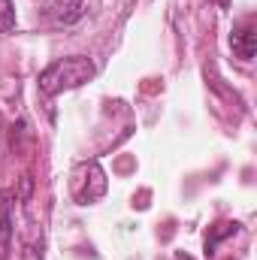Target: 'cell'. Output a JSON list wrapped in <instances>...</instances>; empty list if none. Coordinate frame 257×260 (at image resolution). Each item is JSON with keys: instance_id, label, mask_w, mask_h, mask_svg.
I'll list each match as a JSON object with an SVG mask.
<instances>
[{"instance_id": "5b68a950", "label": "cell", "mask_w": 257, "mask_h": 260, "mask_svg": "<svg viewBox=\"0 0 257 260\" xmlns=\"http://www.w3.org/2000/svg\"><path fill=\"white\" fill-rule=\"evenodd\" d=\"M12 245V215H9V200H0V260H6Z\"/></svg>"}, {"instance_id": "52a82bcc", "label": "cell", "mask_w": 257, "mask_h": 260, "mask_svg": "<svg viewBox=\"0 0 257 260\" xmlns=\"http://www.w3.org/2000/svg\"><path fill=\"white\" fill-rule=\"evenodd\" d=\"M230 233H236V224H218V227L212 230V236L206 239V251H215V245H218L224 236H230Z\"/></svg>"}, {"instance_id": "6da1fadb", "label": "cell", "mask_w": 257, "mask_h": 260, "mask_svg": "<svg viewBox=\"0 0 257 260\" xmlns=\"http://www.w3.org/2000/svg\"><path fill=\"white\" fill-rule=\"evenodd\" d=\"M94 61L85 58V55H70V58H61L55 64H49L43 73H40V91L46 97H58L70 88H79L85 85L88 79H94Z\"/></svg>"}, {"instance_id": "277c9868", "label": "cell", "mask_w": 257, "mask_h": 260, "mask_svg": "<svg viewBox=\"0 0 257 260\" xmlns=\"http://www.w3.org/2000/svg\"><path fill=\"white\" fill-rule=\"evenodd\" d=\"M233 52L242 58V61H251L254 58V52H257V30H254V24L251 21H245V24H239L236 30H233Z\"/></svg>"}, {"instance_id": "3957f363", "label": "cell", "mask_w": 257, "mask_h": 260, "mask_svg": "<svg viewBox=\"0 0 257 260\" xmlns=\"http://www.w3.org/2000/svg\"><path fill=\"white\" fill-rule=\"evenodd\" d=\"M49 15L58 27H70L76 21H82L85 15V0H52L49 6Z\"/></svg>"}, {"instance_id": "8992f818", "label": "cell", "mask_w": 257, "mask_h": 260, "mask_svg": "<svg viewBox=\"0 0 257 260\" xmlns=\"http://www.w3.org/2000/svg\"><path fill=\"white\" fill-rule=\"evenodd\" d=\"M15 30V6L12 0H0V34H12Z\"/></svg>"}, {"instance_id": "9c48e42d", "label": "cell", "mask_w": 257, "mask_h": 260, "mask_svg": "<svg viewBox=\"0 0 257 260\" xmlns=\"http://www.w3.org/2000/svg\"><path fill=\"white\" fill-rule=\"evenodd\" d=\"M218 3H221V6H227V0H218Z\"/></svg>"}, {"instance_id": "ba28073f", "label": "cell", "mask_w": 257, "mask_h": 260, "mask_svg": "<svg viewBox=\"0 0 257 260\" xmlns=\"http://www.w3.org/2000/svg\"><path fill=\"white\" fill-rule=\"evenodd\" d=\"M173 260H194V257H191V254H185V251H179V254H176Z\"/></svg>"}, {"instance_id": "7a4b0ae2", "label": "cell", "mask_w": 257, "mask_h": 260, "mask_svg": "<svg viewBox=\"0 0 257 260\" xmlns=\"http://www.w3.org/2000/svg\"><path fill=\"white\" fill-rule=\"evenodd\" d=\"M109 182H106V173L100 170L97 160H85L73 170L70 176V194L79 206H88V203H97L100 197L106 194Z\"/></svg>"}]
</instances>
